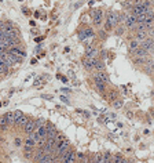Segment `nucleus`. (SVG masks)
Masks as SVG:
<instances>
[{
    "instance_id": "6ab92c4d",
    "label": "nucleus",
    "mask_w": 154,
    "mask_h": 163,
    "mask_svg": "<svg viewBox=\"0 0 154 163\" xmlns=\"http://www.w3.org/2000/svg\"><path fill=\"white\" fill-rule=\"evenodd\" d=\"M7 126H10V122L7 120L6 116H1V118H0V129L4 130V129H7Z\"/></svg>"
},
{
    "instance_id": "423d86ee",
    "label": "nucleus",
    "mask_w": 154,
    "mask_h": 163,
    "mask_svg": "<svg viewBox=\"0 0 154 163\" xmlns=\"http://www.w3.org/2000/svg\"><path fill=\"white\" fill-rule=\"evenodd\" d=\"M7 53H10V54H14V55H19V57H26V53H25V50H22L21 47H18V46H15V47H11V49H8L7 50Z\"/></svg>"
},
{
    "instance_id": "20e7f679",
    "label": "nucleus",
    "mask_w": 154,
    "mask_h": 163,
    "mask_svg": "<svg viewBox=\"0 0 154 163\" xmlns=\"http://www.w3.org/2000/svg\"><path fill=\"white\" fill-rule=\"evenodd\" d=\"M78 36H80V40H85L87 37L94 36V31H92L91 28H84L83 31L78 32Z\"/></svg>"
},
{
    "instance_id": "1a4fd4ad",
    "label": "nucleus",
    "mask_w": 154,
    "mask_h": 163,
    "mask_svg": "<svg viewBox=\"0 0 154 163\" xmlns=\"http://www.w3.org/2000/svg\"><path fill=\"white\" fill-rule=\"evenodd\" d=\"M136 17H134V15H131V14H129V15H127V17H125V25H127L128 28H134L136 25Z\"/></svg>"
},
{
    "instance_id": "473e14b6",
    "label": "nucleus",
    "mask_w": 154,
    "mask_h": 163,
    "mask_svg": "<svg viewBox=\"0 0 154 163\" xmlns=\"http://www.w3.org/2000/svg\"><path fill=\"white\" fill-rule=\"evenodd\" d=\"M30 26H36V22H35V21H33V19H30Z\"/></svg>"
},
{
    "instance_id": "dca6fc26",
    "label": "nucleus",
    "mask_w": 154,
    "mask_h": 163,
    "mask_svg": "<svg viewBox=\"0 0 154 163\" xmlns=\"http://www.w3.org/2000/svg\"><path fill=\"white\" fill-rule=\"evenodd\" d=\"M29 120H30V119L28 118L26 115H22V116H21V118H19L17 122L14 123V124H17V126H25V124H26Z\"/></svg>"
},
{
    "instance_id": "9d476101",
    "label": "nucleus",
    "mask_w": 154,
    "mask_h": 163,
    "mask_svg": "<svg viewBox=\"0 0 154 163\" xmlns=\"http://www.w3.org/2000/svg\"><path fill=\"white\" fill-rule=\"evenodd\" d=\"M132 54L136 55V57H146V55L149 54V50H146V49H143L142 46H139L135 51H132Z\"/></svg>"
},
{
    "instance_id": "f704fd0d",
    "label": "nucleus",
    "mask_w": 154,
    "mask_h": 163,
    "mask_svg": "<svg viewBox=\"0 0 154 163\" xmlns=\"http://www.w3.org/2000/svg\"><path fill=\"white\" fill-rule=\"evenodd\" d=\"M61 91H62V93H70V90H69V89H62Z\"/></svg>"
},
{
    "instance_id": "f3484780",
    "label": "nucleus",
    "mask_w": 154,
    "mask_h": 163,
    "mask_svg": "<svg viewBox=\"0 0 154 163\" xmlns=\"http://www.w3.org/2000/svg\"><path fill=\"white\" fill-rule=\"evenodd\" d=\"M94 64H95V69H98V71H105V64H103V61L102 59H99V58H95L94 59Z\"/></svg>"
},
{
    "instance_id": "f257e3e1",
    "label": "nucleus",
    "mask_w": 154,
    "mask_h": 163,
    "mask_svg": "<svg viewBox=\"0 0 154 163\" xmlns=\"http://www.w3.org/2000/svg\"><path fill=\"white\" fill-rule=\"evenodd\" d=\"M43 124H44V120H43V119H36V120H32V119H30V120L23 126V132L26 133V134H32L33 132H36L37 129L40 126H43Z\"/></svg>"
},
{
    "instance_id": "2eb2a0df",
    "label": "nucleus",
    "mask_w": 154,
    "mask_h": 163,
    "mask_svg": "<svg viewBox=\"0 0 154 163\" xmlns=\"http://www.w3.org/2000/svg\"><path fill=\"white\" fill-rule=\"evenodd\" d=\"M94 82H95V86H96V89L100 91V93H103L105 91V89H106V84H105L103 82H100L98 77H94Z\"/></svg>"
},
{
    "instance_id": "7ed1b4c3",
    "label": "nucleus",
    "mask_w": 154,
    "mask_h": 163,
    "mask_svg": "<svg viewBox=\"0 0 154 163\" xmlns=\"http://www.w3.org/2000/svg\"><path fill=\"white\" fill-rule=\"evenodd\" d=\"M94 59L95 58H88V57H84L81 59L83 66L87 69V71H94L95 69V64H94Z\"/></svg>"
},
{
    "instance_id": "f03ea898",
    "label": "nucleus",
    "mask_w": 154,
    "mask_h": 163,
    "mask_svg": "<svg viewBox=\"0 0 154 163\" xmlns=\"http://www.w3.org/2000/svg\"><path fill=\"white\" fill-rule=\"evenodd\" d=\"M91 18L94 21V25L95 26H100V22H102V11L100 10H92L91 11Z\"/></svg>"
},
{
    "instance_id": "c756f323",
    "label": "nucleus",
    "mask_w": 154,
    "mask_h": 163,
    "mask_svg": "<svg viewBox=\"0 0 154 163\" xmlns=\"http://www.w3.org/2000/svg\"><path fill=\"white\" fill-rule=\"evenodd\" d=\"M22 11H23L25 14H26V15H29V14H30V11H29V10H28L26 7H23V9H22Z\"/></svg>"
},
{
    "instance_id": "b1692460",
    "label": "nucleus",
    "mask_w": 154,
    "mask_h": 163,
    "mask_svg": "<svg viewBox=\"0 0 154 163\" xmlns=\"http://www.w3.org/2000/svg\"><path fill=\"white\" fill-rule=\"evenodd\" d=\"M122 107V101H120V100H117V101H114V108H121Z\"/></svg>"
},
{
    "instance_id": "6e6552de",
    "label": "nucleus",
    "mask_w": 154,
    "mask_h": 163,
    "mask_svg": "<svg viewBox=\"0 0 154 163\" xmlns=\"http://www.w3.org/2000/svg\"><path fill=\"white\" fill-rule=\"evenodd\" d=\"M55 159V155L54 152H51V154H45L43 158L40 159V160H37L39 163H52Z\"/></svg>"
},
{
    "instance_id": "e433bc0d",
    "label": "nucleus",
    "mask_w": 154,
    "mask_h": 163,
    "mask_svg": "<svg viewBox=\"0 0 154 163\" xmlns=\"http://www.w3.org/2000/svg\"><path fill=\"white\" fill-rule=\"evenodd\" d=\"M153 18H154V10H153Z\"/></svg>"
},
{
    "instance_id": "72a5a7b5",
    "label": "nucleus",
    "mask_w": 154,
    "mask_h": 163,
    "mask_svg": "<svg viewBox=\"0 0 154 163\" xmlns=\"http://www.w3.org/2000/svg\"><path fill=\"white\" fill-rule=\"evenodd\" d=\"M32 35H39V31H36V29H32Z\"/></svg>"
},
{
    "instance_id": "5701e85b",
    "label": "nucleus",
    "mask_w": 154,
    "mask_h": 163,
    "mask_svg": "<svg viewBox=\"0 0 154 163\" xmlns=\"http://www.w3.org/2000/svg\"><path fill=\"white\" fill-rule=\"evenodd\" d=\"M13 113H14V123L17 122V120H18V119L23 115V113L21 112V111H15V112H13Z\"/></svg>"
},
{
    "instance_id": "412c9836",
    "label": "nucleus",
    "mask_w": 154,
    "mask_h": 163,
    "mask_svg": "<svg viewBox=\"0 0 154 163\" xmlns=\"http://www.w3.org/2000/svg\"><path fill=\"white\" fill-rule=\"evenodd\" d=\"M6 118H7V120L10 122V124H14V113L13 112H8V113H6L4 115Z\"/></svg>"
},
{
    "instance_id": "9b49d317",
    "label": "nucleus",
    "mask_w": 154,
    "mask_h": 163,
    "mask_svg": "<svg viewBox=\"0 0 154 163\" xmlns=\"http://www.w3.org/2000/svg\"><path fill=\"white\" fill-rule=\"evenodd\" d=\"M36 144H37L36 140H35V138H32V137L29 136L26 140H25V149H33Z\"/></svg>"
},
{
    "instance_id": "a211bd4d",
    "label": "nucleus",
    "mask_w": 154,
    "mask_h": 163,
    "mask_svg": "<svg viewBox=\"0 0 154 163\" xmlns=\"http://www.w3.org/2000/svg\"><path fill=\"white\" fill-rule=\"evenodd\" d=\"M76 156L77 155L73 152V151H70V154H69V156L65 160H62V163H76Z\"/></svg>"
},
{
    "instance_id": "393cba45",
    "label": "nucleus",
    "mask_w": 154,
    "mask_h": 163,
    "mask_svg": "<svg viewBox=\"0 0 154 163\" xmlns=\"http://www.w3.org/2000/svg\"><path fill=\"white\" fill-rule=\"evenodd\" d=\"M57 77H58V79H59V80H62V82H64V83H68V79H66V77H65V76H62V75H57Z\"/></svg>"
},
{
    "instance_id": "4468645a",
    "label": "nucleus",
    "mask_w": 154,
    "mask_h": 163,
    "mask_svg": "<svg viewBox=\"0 0 154 163\" xmlns=\"http://www.w3.org/2000/svg\"><path fill=\"white\" fill-rule=\"evenodd\" d=\"M57 136V130L52 124H48L47 126V138H52V137Z\"/></svg>"
},
{
    "instance_id": "ddd939ff",
    "label": "nucleus",
    "mask_w": 154,
    "mask_h": 163,
    "mask_svg": "<svg viewBox=\"0 0 154 163\" xmlns=\"http://www.w3.org/2000/svg\"><path fill=\"white\" fill-rule=\"evenodd\" d=\"M95 77H98L100 82H103L105 84H107V83H109V76L106 75V72H105V71H100V72H98L95 75Z\"/></svg>"
},
{
    "instance_id": "bb28decb",
    "label": "nucleus",
    "mask_w": 154,
    "mask_h": 163,
    "mask_svg": "<svg viewBox=\"0 0 154 163\" xmlns=\"http://www.w3.org/2000/svg\"><path fill=\"white\" fill-rule=\"evenodd\" d=\"M61 101H62V102H65V104H69V100L65 97V95H61Z\"/></svg>"
},
{
    "instance_id": "c85d7f7f",
    "label": "nucleus",
    "mask_w": 154,
    "mask_h": 163,
    "mask_svg": "<svg viewBox=\"0 0 154 163\" xmlns=\"http://www.w3.org/2000/svg\"><path fill=\"white\" fill-rule=\"evenodd\" d=\"M43 98H45V100H52L54 97H52V95H50V94H47V95H43Z\"/></svg>"
},
{
    "instance_id": "4c0bfd02",
    "label": "nucleus",
    "mask_w": 154,
    "mask_h": 163,
    "mask_svg": "<svg viewBox=\"0 0 154 163\" xmlns=\"http://www.w3.org/2000/svg\"><path fill=\"white\" fill-rule=\"evenodd\" d=\"M19 1H23V0H19Z\"/></svg>"
},
{
    "instance_id": "0eeeda50",
    "label": "nucleus",
    "mask_w": 154,
    "mask_h": 163,
    "mask_svg": "<svg viewBox=\"0 0 154 163\" xmlns=\"http://www.w3.org/2000/svg\"><path fill=\"white\" fill-rule=\"evenodd\" d=\"M96 54H98V50L94 49L92 46H87L85 47V57H88V58H96Z\"/></svg>"
},
{
    "instance_id": "39448f33",
    "label": "nucleus",
    "mask_w": 154,
    "mask_h": 163,
    "mask_svg": "<svg viewBox=\"0 0 154 163\" xmlns=\"http://www.w3.org/2000/svg\"><path fill=\"white\" fill-rule=\"evenodd\" d=\"M107 22L114 28L118 22H120V15L116 14V13H109V14H107Z\"/></svg>"
},
{
    "instance_id": "4be33fe9",
    "label": "nucleus",
    "mask_w": 154,
    "mask_h": 163,
    "mask_svg": "<svg viewBox=\"0 0 154 163\" xmlns=\"http://www.w3.org/2000/svg\"><path fill=\"white\" fill-rule=\"evenodd\" d=\"M23 155H25V158H26V159L33 158V149H25Z\"/></svg>"
},
{
    "instance_id": "f8f14e48",
    "label": "nucleus",
    "mask_w": 154,
    "mask_h": 163,
    "mask_svg": "<svg viewBox=\"0 0 154 163\" xmlns=\"http://www.w3.org/2000/svg\"><path fill=\"white\" fill-rule=\"evenodd\" d=\"M147 37L149 36H147V32L146 31H136V40L139 41V43L145 41Z\"/></svg>"
},
{
    "instance_id": "cd10ccee",
    "label": "nucleus",
    "mask_w": 154,
    "mask_h": 163,
    "mask_svg": "<svg viewBox=\"0 0 154 163\" xmlns=\"http://www.w3.org/2000/svg\"><path fill=\"white\" fill-rule=\"evenodd\" d=\"M112 28H113V26H112V25H110L109 22H106V25H105V29H106V31H110Z\"/></svg>"
},
{
    "instance_id": "2f4dec72",
    "label": "nucleus",
    "mask_w": 154,
    "mask_h": 163,
    "mask_svg": "<svg viewBox=\"0 0 154 163\" xmlns=\"http://www.w3.org/2000/svg\"><path fill=\"white\" fill-rule=\"evenodd\" d=\"M43 39H44L43 36H37V37H36V41H37V43H40V41L43 40Z\"/></svg>"
},
{
    "instance_id": "a878e982",
    "label": "nucleus",
    "mask_w": 154,
    "mask_h": 163,
    "mask_svg": "<svg viewBox=\"0 0 154 163\" xmlns=\"http://www.w3.org/2000/svg\"><path fill=\"white\" fill-rule=\"evenodd\" d=\"M122 33H124V28H118L117 31H116V35H118V36L122 35Z\"/></svg>"
},
{
    "instance_id": "7c9ffc66",
    "label": "nucleus",
    "mask_w": 154,
    "mask_h": 163,
    "mask_svg": "<svg viewBox=\"0 0 154 163\" xmlns=\"http://www.w3.org/2000/svg\"><path fill=\"white\" fill-rule=\"evenodd\" d=\"M15 145H17V147L21 145V140H19V138H15Z\"/></svg>"
},
{
    "instance_id": "c9c22d12",
    "label": "nucleus",
    "mask_w": 154,
    "mask_h": 163,
    "mask_svg": "<svg viewBox=\"0 0 154 163\" xmlns=\"http://www.w3.org/2000/svg\"><path fill=\"white\" fill-rule=\"evenodd\" d=\"M35 17H36V18H39V17H40V13H39V11H36V13H35Z\"/></svg>"
},
{
    "instance_id": "aec40b11",
    "label": "nucleus",
    "mask_w": 154,
    "mask_h": 163,
    "mask_svg": "<svg viewBox=\"0 0 154 163\" xmlns=\"http://www.w3.org/2000/svg\"><path fill=\"white\" fill-rule=\"evenodd\" d=\"M139 46H141V44H139V41H138V40H132L131 43H129V49H131V51H135Z\"/></svg>"
}]
</instances>
